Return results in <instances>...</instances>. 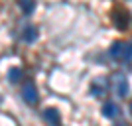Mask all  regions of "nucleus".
<instances>
[{
    "instance_id": "nucleus-2",
    "label": "nucleus",
    "mask_w": 132,
    "mask_h": 126,
    "mask_svg": "<svg viewBox=\"0 0 132 126\" xmlns=\"http://www.w3.org/2000/svg\"><path fill=\"white\" fill-rule=\"evenodd\" d=\"M103 114H105L106 118H114V116L118 114V106H116L114 103H106L105 106H103Z\"/></svg>"
},
{
    "instance_id": "nucleus-5",
    "label": "nucleus",
    "mask_w": 132,
    "mask_h": 126,
    "mask_svg": "<svg viewBox=\"0 0 132 126\" xmlns=\"http://www.w3.org/2000/svg\"><path fill=\"white\" fill-rule=\"evenodd\" d=\"M116 91H118V95H120V97H126V95H128V81H126V79H120V81H118Z\"/></svg>"
},
{
    "instance_id": "nucleus-4",
    "label": "nucleus",
    "mask_w": 132,
    "mask_h": 126,
    "mask_svg": "<svg viewBox=\"0 0 132 126\" xmlns=\"http://www.w3.org/2000/svg\"><path fill=\"white\" fill-rule=\"evenodd\" d=\"M122 49H124L122 44H114L110 47V57H112V59H122Z\"/></svg>"
},
{
    "instance_id": "nucleus-6",
    "label": "nucleus",
    "mask_w": 132,
    "mask_h": 126,
    "mask_svg": "<svg viewBox=\"0 0 132 126\" xmlns=\"http://www.w3.org/2000/svg\"><path fill=\"white\" fill-rule=\"evenodd\" d=\"M36 38H38V33H36L34 28H26V30H24V39H26V41H34Z\"/></svg>"
},
{
    "instance_id": "nucleus-3",
    "label": "nucleus",
    "mask_w": 132,
    "mask_h": 126,
    "mask_svg": "<svg viewBox=\"0 0 132 126\" xmlns=\"http://www.w3.org/2000/svg\"><path fill=\"white\" fill-rule=\"evenodd\" d=\"M44 118L47 122H51V124H55V126L59 124V114H57V110H53V108H47V110H45V112H44Z\"/></svg>"
},
{
    "instance_id": "nucleus-7",
    "label": "nucleus",
    "mask_w": 132,
    "mask_h": 126,
    "mask_svg": "<svg viewBox=\"0 0 132 126\" xmlns=\"http://www.w3.org/2000/svg\"><path fill=\"white\" fill-rule=\"evenodd\" d=\"M128 59H132V44H126L122 49V61H128Z\"/></svg>"
},
{
    "instance_id": "nucleus-8",
    "label": "nucleus",
    "mask_w": 132,
    "mask_h": 126,
    "mask_svg": "<svg viewBox=\"0 0 132 126\" xmlns=\"http://www.w3.org/2000/svg\"><path fill=\"white\" fill-rule=\"evenodd\" d=\"M22 8H24L26 14H30V12L36 8V2H34V0H22Z\"/></svg>"
},
{
    "instance_id": "nucleus-9",
    "label": "nucleus",
    "mask_w": 132,
    "mask_h": 126,
    "mask_svg": "<svg viewBox=\"0 0 132 126\" xmlns=\"http://www.w3.org/2000/svg\"><path fill=\"white\" fill-rule=\"evenodd\" d=\"M20 77H22V69H18V67H16V69H12V71H10V81L12 83L20 81Z\"/></svg>"
},
{
    "instance_id": "nucleus-10",
    "label": "nucleus",
    "mask_w": 132,
    "mask_h": 126,
    "mask_svg": "<svg viewBox=\"0 0 132 126\" xmlns=\"http://www.w3.org/2000/svg\"><path fill=\"white\" fill-rule=\"evenodd\" d=\"M130 108H132V104H130Z\"/></svg>"
},
{
    "instance_id": "nucleus-1",
    "label": "nucleus",
    "mask_w": 132,
    "mask_h": 126,
    "mask_svg": "<svg viewBox=\"0 0 132 126\" xmlns=\"http://www.w3.org/2000/svg\"><path fill=\"white\" fill-rule=\"evenodd\" d=\"M22 97H24V100H26L28 104H36L38 103V91H36V87H34L32 83H26V85H24Z\"/></svg>"
}]
</instances>
